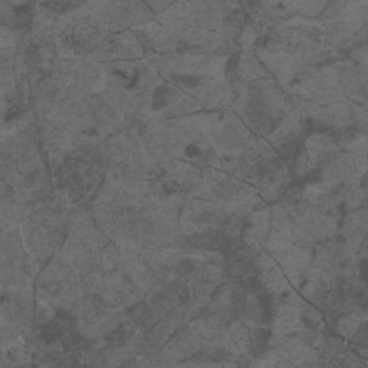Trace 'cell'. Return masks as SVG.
<instances>
[{"mask_svg": "<svg viewBox=\"0 0 368 368\" xmlns=\"http://www.w3.org/2000/svg\"><path fill=\"white\" fill-rule=\"evenodd\" d=\"M246 296H248V289L240 283V285H236L230 289V293H229V299L230 302L236 306H242L243 303L246 302Z\"/></svg>", "mask_w": 368, "mask_h": 368, "instance_id": "cell-2", "label": "cell"}, {"mask_svg": "<svg viewBox=\"0 0 368 368\" xmlns=\"http://www.w3.org/2000/svg\"><path fill=\"white\" fill-rule=\"evenodd\" d=\"M84 192H85V187L84 184L79 183V181H74L68 187V199L71 203H78L82 200L84 197Z\"/></svg>", "mask_w": 368, "mask_h": 368, "instance_id": "cell-3", "label": "cell"}, {"mask_svg": "<svg viewBox=\"0 0 368 368\" xmlns=\"http://www.w3.org/2000/svg\"><path fill=\"white\" fill-rule=\"evenodd\" d=\"M178 98V91L170 87L157 88L152 94V108L160 109L170 105L174 99Z\"/></svg>", "mask_w": 368, "mask_h": 368, "instance_id": "cell-1", "label": "cell"}, {"mask_svg": "<svg viewBox=\"0 0 368 368\" xmlns=\"http://www.w3.org/2000/svg\"><path fill=\"white\" fill-rule=\"evenodd\" d=\"M135 36H137V41H138V44L145 49V51H151L152 49V41L151 38H150V35L148 33H145L144 31H137L135 32Z\"/></svg>", "mask_w": 368, "mask_h": 368, "instance_id": "cell-6", "label": "cell"}, {"mask_svg": "<svg viewBox=\"0 0 368 368\" xmlns=\"http://www.w3.org/2000/svg\"><path fill=\"white\" fill-rule=\"evenodd\" d=\"M175 269V275H178L180 278H184V276H192L196 272V265L192 262V260H180L177 263V266L174 268Z\"/></svg>", "mask_w": 368, "mask_h": 368, "instance_id": "cell-4", "label": "cell"}, {"mask_svg": "<svg viewBox=\"0 0 368 368\" xmlns=\"http://www.w3.org/2000/svg\"><path fill=\"white\" fill-rule=\"evenodd\" d=\"M177 84L186 88H195L199 84V78L195 75H173Z\"/></svg>", "mask_w": 368, "mask_h": 368, "instance_id": "cell-5", "label": "cell"}, {"mask_svg": "<svg viewBox=\"0 0 368 368\" xmlns=\"http://www.w3.org/2000/svg\"><path fill=\"white\" fill-rule=\"evenodd\" d=\"M162 190H164V195L173 196L180 193L181 192V187L177 183H174V181H167V183L162 184Z\"/></svg>", "mask_w": 368, "mask_h": 368, "instance_id": "cell-7", "label": "cell"}]
</instances>
